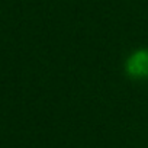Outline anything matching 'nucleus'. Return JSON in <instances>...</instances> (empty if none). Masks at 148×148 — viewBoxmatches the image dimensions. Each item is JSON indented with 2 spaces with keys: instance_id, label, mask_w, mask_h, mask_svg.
I'll use <instances>...</instances> for the list:
<instances>
[{
  "instance_id": "1",
  "label": "nucleus",
  "mask_w": 148,
  "mask_h": 148,
  "mask_svg": "<svg viewBox=\"0 0 148 148\" xmlns=\"http://www.w3.org/2000/svg\"><path fill=\"white\" fill-rule=\"evenodd\" d=\"M126 76L135 80L148 79V48L135 49L125 60Z\"/></svg>"
}]
</instances>
